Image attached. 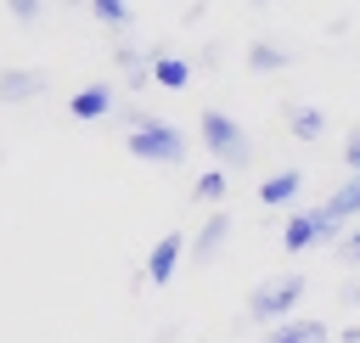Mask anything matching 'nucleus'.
<instances>
[{
	"instance_id": "nucleus-4",
	"label": "nucleus",
	"mask_w": 360,
	"mask_h": 343,
	"mask_svg": "<svg viewBox=\"0 0 360 343\" xmlns=\"http://www.w3.org/2000/svg\"><path fill=\"white\" fill-rule=\"evenodd\" d=\"M343 242L349 231H343V219L338 214H326V208H304V214H287V225H281V247L287 253H304V247H321V242Z\"/></svg>"
},
{
	"instance_id": "nucleus-10",
	"label": "nucleus",
	"mask_w": 360,
	"mask_h": 343,
	"mask_svg": "<svg viewBox=\"0 0 360 343\" xmlns=\"http://www.w3.org/2000/svg\"><path fill=\"white\" fill-rule=\"evenodd\" d=\"M152 51H135V45H112V67H118V79H124V90H146L152 84Z\"/></svg>"
},
{
	"instance_id": "nucleus-26",
	"label": "nucleus",
	"mask_w": 360,
	"mask_h": 343,
	"mask_svg": "<svg viewBox=\"0 0 360 343\" xmlns=\"http://www.w3.org/2000/svg\"><path fill=\"white\" fill-rule=\"evenodd\" d=\"M253 6H264V0H253Z\"/></svg>"
},
{
	"instance_id": "nucleus-3",
	"label": "nucleus",
	"mask_w": 360,
	"mask_h": 343,
	"mask_svg": "<svg viewBox=\"0 0 360 343\" xmlns=\"http://www.w3.org/2000/svg\"><path fill=\"white\" fill-rule=\"evenodd\" d=\"M124 152L141 157V163H163V169H174V163H186V135H180L169 118H146V124H135V129L124 135Z\"/></svg>"
},
{
	"instance_id": "nucleus-23",
	"label": "nucleus",
	"mask_w": 360,
	"mask_h": 343,
	"mask_svg": "<svg viewBox=\"0 0 360 343\" xmlns=\"http://www.w3.org/2000/svg\"><path fill=\"white\" fill-rule=\"evenodd\" d=\"M338 298H343V304H349V309H360V281H349V287H343V292H338Z\"/></svg>"
},
{
	"instance_id": "nucleus-9",
	"label": "nucleus",
	"mask_w": 360,
	"mask_h": 343,
	"mask_svg": "<svg viewBox=\"0 0 360 343\" xmlns=\"http://www.w3.org/2000/svg\"><path fill=\"white\" fill-rule=\"evenodd\" d=\"M259 343H332V326H326V321H315V315H292V321L270 326Z\"/></svg>"
},
{
	"instance_id": "nucleus-21",
	"label": "nucleus",
	"mask_w": 360,
	"mask_h": 343,
	"mask_svg": "<svg viewBox=\"0 0 360 343\" xmlns=\"http://www.w3.org/2000/svg\"><path fill=\"white\" fill-rule=\"evenodd\" d=\"M219 56H225V51H219V39H208V45H202V56H197V67H202V73H219Z\"/></svg>"
},
{
	"instance_id": "nucleus-15",
	"label": "nucleus",
	"mask_w": 360,
	"mask_h": 343,
	"mask_svg": "<svg viewBox=\"0 0 360 343\" xmlns=\"http://www.w3.org/2000/svg\"><path fill=\"white\" fill-rule=\"evenodd\" d=\"M321 208H326V214H338L343 225H349V219H360V174H349V180H343Z\"/></svg>"
},
{
	"instance_id": "nucleus-17",
	"label": "nucleus",
	"mask_w": 360,
	"mask_h": 343,
	"mask_svg": "<svg viewBox=\"0 0 360 343\" xmlns=\"http://www.w3.org/2000/svg\"><path fill=\"white\" fill-rule=\"evenodd\" d=\"M225 197V169H208V174H197V186H191V202H219Z\"/></svg>"
},
{
	"instance_id": "nucleus-1",
	"label": "nucleus",
	"mask_w": 360,
	"mask_h": 343,
	"mask_svg": "<svg viewBox=\"0 0 360 343\" xmlns=\"http://www.w3.org/2000/svg\"><path fill=\"white\" fill-rule=\"evenodd\" d=\"M197 135H202V146L219 157V169H248V163H253V141H248V129H242L231 112L202 107V112H197Z\"/></svg>"
},
{
	"instance_id": "nucleus-16",
	"label": "nucleus",
	"mask_w": 360,
	"mask_h": 343,
	"mask_svg": "<svg viewBox=\"0 0 360 343\" xmlns=\"http://www.w3.org/2000/svg\"><path fill=\"white\" fill-rule=\"evenodd\" d=\"M90 17H96L101 28H112V34H124V28L135 22V11H129V0H90Z\"/></svg>"
},
{
	"instance_id": "nucleus-12",
	"label": "nucleus",
	"mask_w": 360,
	"mask_h": 343,
	"mask_svg": "<svg viewBox=\"0 0 360 343\" xmlns=\"http://www.w3.org/2000/svg\"><path fill=\"white\" fill-rule=\"evenodd\" d=\"M180 253H186V236H180V231H169V236H158V242H152V253H146V281H152V287H163V281L174 276V264H180Z\"/></svg>"
},
{
	"instance_id": "nucleus-11",
	"label": "nucleus",
	"mask_w": 360,
	"mask_h": 343,
	"mask_svg": "<svg viewBox=\"0 0 360 343\" xmlns=\"http://www.w3.org/2000/svg\"><path fill=\"white\" fill-rule=\"evenodd\" d=\"M281 124H287L304 146H315V141L326 135V112H321V107H309V101H281Z\"/></svg>"
},
{
	"instance_id": "nucleus-22",
	"label": "nucleus",
	"mask_w": 360,
	"mask_h": 343,
	"mask_svg": "<svg viewBox=\"0 0 360 343\" xmlns=\"http://www.w3.org/2000/svg\"><path fill=\"white\" fill-rule=\"evenodd\" d=\"M202 11H208V0H191V6L180 11V22H186V28H197V17H202Z\"/></svg>"
},
{
	"instance_id": "nucleus-5",
	"label": "nucleus",
	"mask_w": 360,
	"mask_h": 343,
	"mask_svg": "<svg viewBox=\"0 0 360 343\" xmlns=\"http://www.w3.org/2000/svg\"><path fill=\"white\" fill-rule=\"evenodd\" d=\"M124 101H118V90L107 84V79H96V84H79L73 90V101H68V112L79 118V124H90V118H112Z\"/></svg>"
},
{
	"instance_id": "nucleus-18",
	"label": "nucleus",
	"mask_w": 360,
	"mask_h": 343,
	"mask_svg": "<svg viewBox=\"0 0 360 343\" xmlns=\"http://www.w3.org/2000/svg\"><path fill=\"white\" fill-rule=\"evenodd\" d=\"M6 11L17 17V28H34V22H39V11H45V0H6Z\"/></svg>"
},
{
	"instance_id": "nucleus-19",
	"label": "nucleus",
	"mask_w": 360,
	"mask_h": 343,
	"mask_svg": "<svg viewBox=\"0 0 360 343\" xmlns=\"http://www.w3.org/2000/svg\"><path fill=\"white\" fill-rule=\"evenodd\" d=\"M343 163H349V174H360V124L343 135Z\"/></svg>"
},
{
	"instance_id": "nucleus-8",
	"label": "nucleus",
	"mask_w": 360,
	"mask_h": 343,
	"mask_svg": "<svg viewBox=\"0 0 360 343\" xmlns=\"http://www.w3.org/2000/svg\"><path fill=\"white\" fill-rule=\"evenodd\" d=\"M51 90L45 67H0V101H34Z\"/></svg>"
},
{
	"instance_id": "nucleus-7",
	"label": "nucleus",
	"mask_w": 360,
	"mask_h": 343,
	"mask_svg": "<svg viewBox=\"0 0 360 343\" xmlns=\"http://www.w3.org/2000/svg\"><path fill=\"white\" fill-rule=\"evenodd\" d=\"M225 236H231V214H225V208H214V214L197 225V236H191V264H214V259H219V247H225Z\"/></svg>"
},
{
	"instance_id": "nucleus-6",
	"label": "nucleus",
	"mask_w": 360,
	"mask_h": 343,
	"mask_svg": "<svg viewBox=\"0 0 360 343\" xmlns=\"http://www.w3.org/2000/svg\"><path fill=\"white\" fill-rule=\"evenodd\" d=\"M298 56H292V45H281V39H248V51H242V67L248 73H287Z\"/></svg>"
},
{
	"instance_id": "nucleus-13",
	"label": "nucleus",
	"mask_w": 360,
	"mask_h": 343,
	"mask_svg": "<svg viewBox=\"0 0 360 343\" xmlns=\"http://www.w3.org/2000/svg\"><path fill=\"white\" fill-rule=\"evenodd\" d=\"M152 56H158L152 62V84H163V90H186L191 84V62L186 56H174L169 45H152Z\"/></svg>"
},
{
	"instance_id": "nucleus-14",
	"label": "nucleus",
	"mask_w": 360,
	"mask_h": 343,
	"mask_svg": "<svg viewBox=\"0 0 360 343\" xmlns=\"http://www.w3.org/2000/svg\"><path fill=\"white\" fill-rule=\"evenodd\" d=\"M298 186H304V169H281V174H264V186H259V202H264V208H287V202L298 197Z\"/></svg>"
},
{
	"instance_id": "nucleus-25",
	"label": "nucleus",
	"mask_w": 360,
	"mask_h": 343,
	"mask_svg": "<svg viewBox=\"0 0 360 343\" xmlns=\"http://www.w3.org/2000/svg\"><path fill=\"white\" fill-rule=\"evenodd\" d=\"M68 6H90V0H68Z\"/></svg>"
},
{
	"instance_id": "nucleus-20",
	"label": "nucleus",
	"mask_w": 360,
	"mask_h": 343,
	"mask_svg": "<svg viewBox=\"0 0 360 343\" xmlns=\"http://www.w3.org/2000/svg\"><path fill=\"white\" fill-rule=\"evenodd\" d=\"M338 259H343V264H354V270H360V225H354V231H349V236H343V242H338Z\"/></svg>"
},
{
	"instance_id": "nucleus-24",
	"label": "nucleus",
	"mask_w": 360,
	"mask_h": 343,
	"mask_svg": "<svg viewBox=\"0 0 360 343\" xmlns=\"http://www.w3.org/2000/svg\"><path fill=\"white\" fill-rule=\"evenodd\" d=\"M349 337H354V343H360V326H349Z\"/></svg>"
},
{
	"instance_id": "nucleus-2",
	"label": "nucleus",
	"mask_w": 360,
	"mask_h": 343,
	"mask_svg": "<svg viewBox=\"0 0 360 343\" xmlns=\"http://www.w3.org/2000/svg\"><path fill=\"white\" fill-rule=\"evenodd\" d=\"M304 292H309V281H304V276H276V281H259V287L248 292V321L270 332V326L292 321V309L304 304Z\"/></svg>"
}]
</instances>
